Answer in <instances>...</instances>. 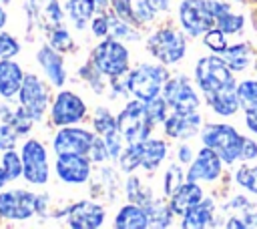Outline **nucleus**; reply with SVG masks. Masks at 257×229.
I'll return each mask as SVG.
<instances>
[{
    "instance_id": "obj_1",
    "label": "nucleus",
    "mask_w": 257,
    "mask_h": 229,
    "mask_svg": "<svg viewBox=\"0 0 257 229\" xmlns=\"http://www.w3.org/2000/svg\"><path fill=\"white\" fill-rule=\"evenodd\" d=\"M195 78L201 86L205 98H211L223 90L235 88V78L231 74V68L223 58L217 56H203L199 58L195 66Z\"/></svg>"
},
{
    "instance_id": "obj_2",
    "label": "nucleus",
    "mask_w": 257,
    "mask_h": 229,
    "mask_svg": "<svg viewBox=\"0 0 257 229\" xmlns=\"http://www.w3.org/2000/svg\"><path fill=\"white\" fill-rule=\"evenodd\" d=\"M243 137L229 125H207L203 129V145L211 147L225 163L241 159Z\"/></svg>"
},
{
    "instance_id": "obj_3",
    "label": "nucleus",
    "mask_w": 257,
    "mask_h": 229,
    "mask_svg": "<svg viewBox=\"0 0 257 229\" xmlns=\"http://www.w3.org/2000/svg\"><path fill=\"white\" fill-rule=\"evenodd\" d=\"M116 127L120 131V135L128 141V143H143L149 139V133L153 129V123L147 114V106L145 100H133L128 102L120 114L116 117Z\"/></svg>"
},
{
    "instance_id": "obj_4",
    "label": "nucleus",
    "mask_w": 257,
    "mask_h": 229,
    "mask_svg": "<svg viewBox=\"0 0 257 229\" xmlns=\"http://www.w3.org/2000/svg\"><path fill=\"white\" fill-rule=\"evenodd\" d=\"M169 74L163 66L155 64H139L131 74H128V90L139 98V100H151L157 98L161 88L165 86Z\"/></svg>"
},
{
    "instance_id": "obj_5",
    "label": "nucleus",
    "mask_w": 257,
    "mask_h": 229,
    "mask_svg": "<svg viewBox=\"0 0 257 229\" xmlns=\"http://www.w3.org/2000/svg\"><path fill=\"white\" fill-rule=\"evenodd\" d=\"M147 48L153 56H157L161 62L165 64H175L179 62L185 52H187V42H185V36L179 32V30H173V28H161L157 30L149 42H147Z\"/></svg>"
},
{
    "instance_id": "obj_6",
    "label": "nucleus",
    "mask_w": 257,
    "mask_h": 229,
    "mask_svg": "<svg viewBox=\"0 0 257 229\" xmlns=\"http://www.w3.org/2000/svg\"><path fill=\"white\" fill-rule=\"evenodd\" d=\"M92 62L98 68V72L116 78V76L124 74V70L128 66V50L116 38H106L104 42H100L94 48Z\"/></svg>"
},
{
    "instance_id": "obj_7",
    "label": "nucleus",
    "mask_w": 257,
    "mask_h": 229,
    "mask_svg": "<svg viewBox=\"0 0 257 229\" xmlns=\"http://www.w3.org/2000/svg\"><path fill=\"white\" fill-rule=\"evenodd\" d=\"M179 18L183 28L191 36L205 34L215 26V16L211 8V0H185L179 6Z\"/></svg>"
},
{
    "instance_id": "obj_8",
    "label": "nucleus",
    "mask_w": 257,
    "mask_h": 229,
    "mask_svg": "<svg viewBox=\"0 0 257 229\" xmlns=\"http://www.w3.org/2000/svg\"><path fill=\"white\" fill-rule=\"evenodd\" d=\"M22 175L28 183L34 185H44L48 181V159H46V149L42 147L40 141L28 139L22 145Z\"/></svg>"
},
{
    "instance_id": "obj_9",
    "label": "nucleus",
    "mask_w": 257,
    "mask_h": 229,
    "mask_svg": "<svg viewBox=\"0 0 257 229\" xmlns=\"http://www.w3.org/2000/svg\"><path fill=\"white\" fill-rule=\"evenodd\" d=\"M163 94H165L167 104L173 106V110H177V112H197V108L201 104L197 92L193 90L189 80L183 76L167 78V82L163 86Z\"/></svg>"
},
{
    "instance_id": "obj_10",
    "label": "nucleus",
    "mask_w": 257,
    "mask_h": 229,
    "mask_svg": "<svg viewBox=\"0 0 257 229\" xmlns=\"http://www.w3.org/2000/svg\"><path fill=\"white\" fill-rule=\"evenodd\" d=\"M36 201H38V195H32L30 191L14 189V191L0 193V217L14 219V221L30 219L36 213Z\"/></svg>"
},
{
    "instance_id": "obj_11",
    "label": "nucleus",
    "mask_w": 257,
    "mask_h": 229,
    "mask_svg": "<svg viewBox=\"0 0 257 229\" xmlns=\"http://www.w3.org/2000/svg\"><path fill=\"white\" fill-rule=\"evenodd\" d=\"M18 96H20L22 108L32 117V121H38L44 114L46 104H48V90H46V86L42 84V80L38 76L24 74Z\"/></svg>"
},
{
    "instance_id": "obj_12",
    "label": "nucleus",
    "mask_w": 257,
    "mask_h": 229,
    "mask_svg": "<svg viewBox=\"0 0 257 229\" xmlns=\"http://www.w3.org/2000/svg\"><path fill=\"white\" fill-rule=\"evenodd\" d=\"M84 112H86L84 100L74 92L62 90V92H58V96L52 104V123L58 127H66V125L78 123L84 117Z\"/></svg>"
},
{
    "instance_id": "obj_13",
    "label": "nucleus",
    "mask_w": 257,
    "mask_h": 229,
    "mask_svg": "<svg viewBox=\"0 0 257 229\" xmlns=\"http://www.w3.org/2000/svg\"><path fill=\"white\" fill-rule=\"evenodd\" d=\"M94 141V135L82 129H62L56 133L52 147L56 155H86L90 151V145Z\"/></svg>"
},
{
    "instance_id": "obj_14",
    "label": "nucleus",
    "mask_w": 257,
    "mask_h": 229,
    "mask_svg": "<svg viewBox=\"0 0 257 229\" xmlns=\"http://www.w3.org/2000/svg\"><path fill=\"white\" fill-rule=\"evenodd\" d=\"M56 173L64 183H84L90 177V161L86 155H58Z\"/></svg>"
},
{
    "instance_id": "obj_15",
    "label": "nucleus",
    "mask_w": 257,
    "mask_h": 229,
    "mask_svg": "<svg viewBox=\"0 0 257 229\" xmlns=\"http://www.w3.org/2000/svg\"><path fill=\"white\" fill-rule=\"evenodd\" d=\"M106 217V211L90 201H78L68 209V225L76 229H94L100 227Z\"/></svg>"
},
{
    "instance_id": "obj_16",
    "label": "nucleus",
    "mask_w": 257,
    "mask_h": 229,
    "mask_svg": "<svg viewBox=\"0 0 257 229\" xmlns=\"http://www.w3.org/2000/svg\"><path fill=\"white\" fill-rule=\"evenodd\" d=\"M221 157L211 149V147H203L195 159V163L191 165L187 179L189 181H215L221 173Z\"/></svg>"
},
{
    "instance_id": "obj_17",
    "label": "nucleus",
    "mask_w": 257,
    "mask_h": 229,
    "mask_svg": "<svg viewBox=\"0 0 257 229\" xmlns=\"http://www.w3.org/2000/svg\"><path fill=\"white\" fill-rule=\"evenodd\" d=\"M201 127V117L197 112H173L165 119V133L173 139H189Z\"/></svg>"
},
{
    "instance_id": "obj_18",
    "label": "nucleus",
    "mask_w": 257,
    "mask_h": 229,
    "mask_svg": "<svg viewBox=\"0 0 257 229\" xmlns=\"http://www.w3.org/2000/svg\"><path fill=\"white\" fill-rule=\"evenodd\" d=\"M203 199V191L195 181H187L183 183L175 193H173V201H171V209L173 213L185 215L191 207H195L199 201Z\"/></svg>"
},
{
    "instance_id": "obj_19",
    "label": "nucleus",
    "mask_w": 257,
    "mask_h": 229,
    "mask_svg": "<svg viewBox=\"0 0 257 229\" xmlns=\"http://www.w3.org/2000/svg\"><path fill=\"white\" fill-rule=\"evenodd\" d=\"M22 80H24V74L16 62H12L8 58L0 60V94L2 96H6V98L14 96L20 90Z\"/></svg>"
},
{
    "instance_id": "obj_20",
    "label": "nucleus",
    "mask_w": 257,
    "mask_h": 229,
    "mask_svg": "<svg viewBox=\"0 0 257 229\" xmlns=\"http://www.w3.org/2000/svg\"><path fill=\"white\" fill-rule=\"evenodd\" d=\"M38 64L42 66V70L46 72V76L50 78L52 84L60 86L66 80L64 62H62V58L50 46H40V50H38Z\"/></svg>"
},
{
    "instance_id": "obj_21",
    "label": "nucleus",
    "mask_w": 257,
    "mask_h": 229,
    "mask_svg": "<svg viewBox=\"0 0 257 229\" xmlns=\"http://www.w3.org/2000/svg\"><path fill=\"white\" fill-rule=\"evenodd\" d=\"M32 16L44 28H58L62 26V12L56 0H30Z\"/></svg>"
},
{
    "instance_id": "obj_22",
    "label": "nucleus",
    "mask_w": 257,
    "mask_h": 229,
    "mask_svg": "<svg viewBox=\"0 0 257 229\" xmlns=\"http://www.w3.org/2000/svg\"><path fill=\"white\" fill-rule=\"evenodd\" d=\"M114 225L116 227H122V229H143V227H149L147 209L143 205H137V203L135 205H124L116 213Z\"/></svg>"
},
{
    "instance_id": "obj_23",
    "label": "nucleus",
    "mask_w": 257,
    "mask_h": 229,
    "mask_svg": "<svg viewBox=\"0 0 257 229\" xmlns=\"http://www.w3.org/2000/svg\"><path fill=\"white\" fill-rule=\"evenodd\" d=\"M211 8H213V16H215V24L219 30L227 32V34H233V32H239L241 26H243V16L241 14H233L231 8L225 4V2H215L211 0Z\"/></svg>"
},
{
    "instance_id": "obj_24",
    "label": "nucleus",
    "mask_w": 257,
    "mask_h": 229,
    "mask_svg": "<svg viewBox=\"0 0 257 229\" xmlns=\"http://www.w3.org/2000/svg\"><path fill=\"white\" fill-rule=\"evenodd\" d=\"M215 213V203L211 199H201L195 207H191L183 217V227H191V229H199V227H207L213 219Z\"/></svg>"
},
{
    "instance_id": "obj_25",
    "label": "nucleus",
    "mask_w": 257,
    "mask_h": 229,
    "mask_svg": "<svg viewBox=\"0 0 257 229\" xmlns=\"http://www.w3.org/2000/svg\"><path fill=\"white\" fill-rule=\"evenodd\" d=\"M165 155H167V143L165 141H159V139L143 141V163H141V167H145L147 171H153L161 165Z\"/></svg>"
},
{
    "instance_id": "obj_26",
    "label": "nucleus",
    "mask_w": 257,
    "mask_h": 229,
    "mask_svg": "<svg viewBox=\"0 0 257 229\" xmlns=\"http://www.w3.org/2000/svg\"><path fill=\"white\" fill-rule=\"evenodd\" d=\"M96 6L92 0H68L66 2V12L68 18L76 24V28H84V24L92 18Z\"/></svg>"
},
{
    "instance_id": "obj_27",
    "label": "nucleus",
    "mask_w": 257,
    "mask_h": 229,
    "mask_svg": "<svg viewBox=\"0 0 257 229\" xmlns=\"http://www.w3.org/2000/svg\"><path fill=\"white\" fill-rule=\"evenodd\" d=\"M223 60L227 62V66L231 70H243L245 66H249V46L247 44H235V46H227L223 50Z\"/></svg>"
},
{
    "instance_id": "obj_28",
    "label": "nucleus",
    "mask_w": 257,
    "mask_h": 229,
    "mask_svg": "<svg viewBox=\"0 0 257 229\" xmlns=\"http://www.w3.org/2000/svg\"><path fill=\"white\" fill-rule=\"evenodd\" d=\"M135 10H137L135 20L147 22V20H153L159 12L169 10V0H139Z\"/></svg>"
},
{
    "instance_id": "obj_29",
    "label": "nucleus",
    "mask_w": 257,
    "mask_h": 229,
    "mask_svg": "<svg viewBox=\"0 0 257 229\" xmlns=\"http://www.w3.org/2000/svg\"><path fill=\"white\" fill-rule=\"evenodd\" d=\"M145 209H147V215H149V225H155V227H167L169 223H171V213H173V209L171 207H167V205H163L161 201H149L147 205H145Z\"/></svg>"
},
{
    "instance_id": "obj_30",
    "label": "nucleus",
    "mask_w": 257,
    "mask_h": 229,
    "mask_svg": "<svg viewBox=\"0 0 257 229\" xmlns=\"http://www.w3.org/2000/svg\"><path fill=\"white\" fill-rule=\"evenodd\" d=\"M120 169L126 173H133L141 163H143V143H131L126 151L118 157Z\"/></svg>"
},
{
    "instance_id": "obj_31",
    "label": "nucleus",
    "mask_w": 257,
    "mask_h": 229,
    "mask_svg": "<svg viewBox=\"0 0 257 229\" xmlns=\"http://www.w3.org/2000/svg\"><path fill=\"white\" fill-rule=\"evenodd\" d=\"M237 96H239V104L245 110L257 108V80H243L237 86Z\"/></svg>"
},
{
    "instance_id": "obj_32",
    "label": "nucleus",
    "mask_w": 257,
    "mask_h": 229,
    "mask_svg": "<svg viewBox=\"0 0 257 229\" xmlns=\"http://www.w3.org/2000/svg\"><path fill=\"white\" fill-rule=\"evenodd\" d=\"M94 129H96V133H100L102 137H106V135L118 131V127H116V119H114L108 110L98 108V110H96V117H94Z\"/></svg>"
},
{
    "instance_id": "obj_33",
    "label": "nucleus",
    "mask_w": 257,
    "mask_h": 229,
    "mask_svg": "<svg viewBox=\"0 0 257 229\" xmlns=\"http://www.w3.org/2000/svg\"><path fill=\"white\" fill-rule=\"evenodd\" d=\"M2 167H4V171H6V175H8V181L18 179V177L22 175V157H18V155L10 149V151H6L4 157H2Z\"/></svg>"
},
{
    "instance_id": "obj_34",
    "label": "nucleus",
    "mask_w": 257,
    "mask_h": 229,
    "mask_svg": "<svg viewBox=\"0 0 257 229\" xmlns=\"http://www.w3.org/2000/svg\"><path fill=\"white\" fill-rule=\"evenodd\" d=\"M235 179L243 189H247L249 193L257 195V167H241V169H237Z\"/></svg>"
},
{
    "instance_id": "obj_35",
    "label": "nucleus",
    "mask_w": 257,
    "mask_h": 229,
    "mask_svg": "<svg viewBox=\"0 0 257 229\" xmlns=\"http://www.w3.org/2000/svg\"><path fill=\"white\" fill-rule=\"evenodd\" d=\"M145 106H147V114H149V119H151V123L155 125V123H165V119H167V100L165 98H151V100H147L145 102Z\"/></svg>"
},
{
    "instance_id": "obj_36",
    "label": "nucleus",
    "mask_w": 257,
    "mask_h": 229,
    "mask_svg": "<svg viewBox=\"0 0 257 229\" xmlns=\"http://www.w3.org/2000/svg\"><path fill=\"white\" fill-rule=\"evenodd\" d=\"M126 193H128V199H131L133 203H137V205H143V207H145V205L151 201L149 193L141 187V181H139V179H135V177H131V179H128Z\"/></svg>"
},
{
    "instance_id": "obj_37",
    "label": "nucleus",
    "mask_w": 257,
    "mask_h": 229,
    "mask_svg": "<svg viewBox=\"0 0 257 229\" xmlns=\"http://www.w3.org/2000/svg\"><path fill=\"white\" fill-rule=\"evenodd\" d=\"M108 34H112L114 38H120V40L122 38H126V40L137 38V32H133L131 26L120 22L118 18H108Z\"/></svg>"
},
{
    "instance_id": "obj_38",
    "label": "nucleus",
    "mask_w": 257,
    "mask_h": 229,
    "mask_svg": "<svg viewBox=\"0 0 257 229\" xmlns=\"http://www.w3.org/2000/svg\"><path fill=\"white\" fill-rule=\"evenodd\" d=\"M181 185H183V171L177 165L169 167V171L165 175V193L167 195H173Z\"/></svg>"
},
{
    "instance_id": "obj_39",
    "label": "nucleus",
    "mask_w": 257,
    "mask_h": 229,
    "mask_svg": "<svg viewBox=\"0 0 257 229\" xmlns=\"http://www.w3.org/2000/svg\"><path fill=\"white\" fill-rule=\"evenodd\" d=\"M50 44L56 50H68L72 46V38L62 26H58V28H52V32H50Z\"/></svg>"
},
{
    "instance_id": "obj_40",
    "label": "nucleus",
    "mask_w": 257,
    "mask_h": 229,
    "mask_svg": "<svg viewBox=\"0 0 257 229\" xmlns=\"http://www.w3.org/2000/svg\"><path fill=\"white\" fill-rule=\"evenodd\" d=\"M205 44L211 48V50H215V52H223L225 48H227V42H225V32L223 30H207L205 32Z\"/></svg>"
},
{
    "instance_id": "obj_41",
    "label": "nucleus",
    "mask_w": 257,
    "mask_h": 229,
    "mask_svg": "<svg viewBox=\"0 0 257 229\" xmlns=\"http://www.w3.org/2000/svg\"><path fill=\"white\" fill-rule=\"evenodd\" d=\"M16 137H18V133L14 131L12 125H8V123L0 125V149H2V151H10V149H14V145H16Z\"/></svg>"
},
{
    "instance_id": "obj_42",
    "label": "nucleus",
    "mask_w": 257,
    "mask_h": 229,
    "mask_svg": "<svg viewBox=\"0 0 257 229\" xmlns=\"http://www.w3.org/2000/svg\"><path fill=\"white\" fill-rule=\"evenodd\" d=\"M18 50H20L18 42H16L10 34L0 32V58H10V56H14Z\"/></svg>"
},
{
    "instance_id": "obj_43",
    "label": "nucleus",
    "mask_w": 257,
    "mask_h": 229,
    "mask_svg": "<svg viewBox=\"0 0 257 229\" xmlns=\"http://www.w3.org/2000/svg\"><path fill=\"white\" fill-rule=\"evenodd\" d=\"M88 155H90L92 161H104L106 157H110V155H108V149H106V145H104V139H96V137H94Z\"/></svg>"
},
{
    "instance_id": "obj_44",
    "label": "nucleus",
    "mask_w": 257,
    "mask_h": 229,
    "mask_svg": "<svg viewBox=\"0 0 257 229\" xmlns=\"http://www.w3.org/2000/svg\"><path fill=\"white\" fill-rule=\"evenodd\" d=\"M104 145H106V149H108V155H110L112 159H116V157L120 155V131H114V133L106 135V137H104Z\"/></svg>"
},
{
    "instance_id": "obj_45",
    "label": "nucleus",
    "mask_w": 257,
    "mask_h": 229,
    "mask_svg": "<svg viewBox=\"0 0 257 229\" xmlns=\"http://www.w3.org/2000/svg\"><path fill=\"white\" fill-rule=\"evenodd\" d=\"M112 6L116 10L118 16L122 18H135V12H133V6H131V0H112Z\"/></svg>"
},
{
    "instance_id": "obj_46",
    "label": "nucleus",
    "mask_w": 257,
    "mask_h": 229,
    "mask_svg": "<svg viewBox=\"0 0 257 229\" xmlns=\"http://www.w3.org/2000/svg\"><path fill=\"white\" fill-rule=\"evenodd\" d=\"M92 32L96 36H106L108 34V16H98L92 20Z\"/></svg>"
},
{
    "instance_id": "obj_47",
    "label": "nucleus",
    "mask_w": 257,
    "mask_h": 229,
    "mask_svg": "<svg viewBox=\"0 0 257 229\" xmlns=\"http://www.w3.org/2000/svg\"><path fill=\"white\" fill-rule=\"evenodd\" d=\"M255 157H257V145H255V141L245 139L243 141V149H241V159L249 161V159H255Z\"/></svg>"
},
{
    "instance_id": "obj_48",
    "label": "nucleus",
    "mask_w": 257,
    "mask_h": 229,
    "mask_svg": "<svg viewBox=\"0 0 257 229\" xmlns=\"http://www.w3.org/2000/svg\"><path fill=\"white\" fill-rule=\"evenodd\" d=\"M245 125L253 131V133H257V108H253V110H247V117H245Z\"/></svg>"
},
{
    "instance_id": "obj_49",
    "label": "nucleus",
    "mask_w": 257,
    "mask_h": 229,
    "mask_svg": "<svg viewBox=\"0 0 257 229\" xmlns=\"http://www.w3.org/2000/svg\"><path fill=\"white\" fill-rule=\"evenodd\" d=\"M179 161L181 163H189L191 161V149L189 147H181L179 149Z\"/></svg>"
},
{
    "instance_id": "obj_50",
    "label": "nucleus",
    "mask_w": 257,
    "mask_h": 229,
    "mask_svg": "<svg viewBox=\"0 0 257 229\" xmlns=\"http://www.w3.org/2000/svg\"><path fill=\"white\" fill-rule=\"evenodd\" d=\"M227 227H247V225L243 221H237V219L231 217V221H227Z\"/></svg>"
},
{
    "instance_id": "obj_51",
    "label": "nucleus",
    "mask_w": 257,
    "mask_h": 229,
    "mask_svg": "<svg viewBox=\"0 0 257 229\" xmlns=\"http://www.w3.org/2000/svg\"><path fill=\"white\" fill-rule=\"evenodd\" d=\"M8 181V175H6V171H4V167H0V189L4 187V183Z\"/></svg>"
},
{
    "instance_id": "obj_52",
    "label": "nucleus",
    "mask_w": 257,
    "mask_h": 229,
    "mask_svg": "<svg viewBox=\"0 0 257 229\" xmlns=\"http://www.w3.org/2000/svg\"><path fill=\"white\" fill-rule=\"evenodd\" d=\"M92 2H94L96 10H104V8H106V2H108V0H92Z\"/></svg>"
},
{
    "instance_id": "obj_53",
    "label": "nucleus",
    "mask_w": 257,
    "mask_h": 229,
    "mask_svg": "<svg viewBox=\"0 0 257 229\" xmlns=\"http://www.w3.org/2000/svg\"><path fill=\"white\" fill-rule=\"evenodd\" d=\"M4 22H6V12H4V8L0 6V28L4 26Z\"/></svg>"
},
{
    "instance_id": "obj_54",
    "label": "nucleus",
    "mask_w": 257,
    "mask_h": 229,
    "mask_svg": "<svg viewBox=\"0 0 257 229\" xmlns=\"http://www.w3.org/2000/svg\"><path fill=\"white\" fill-rule=\"evenodd\" d=\"M0 2H10V0H0Z\"/></svg>"
}]
</instances>
